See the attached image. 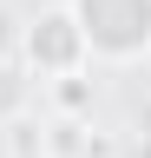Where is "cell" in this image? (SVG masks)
Wrapping results in <instances>:
<instances>
[{
	"instance_id": "4",
	"label": "cell",
	"mask_w": 151,
	"mask_h": 158,
	"mask_svg": "<svg viewBox=\"0 0 151 158\" xmlns=\"http://www.w3.org/2000/svg\"><path fill=\"white\" fill-rule=\"evenodd\" d=\"M0 145H7V158H46V125L40 118H13L0 132Z\"/></svg>"
},
{
	"instance_id": "2",
	"label": "cell",
	"mask_w": 151,
	"mask_h": 158,
	"mask_svg": "<svg viewBox=\"0 0 151 158\" xmlns=\"http://www.w3.org/2000/svg\"><path fill=\"white\" fill-rule=\"evenodd\" d=\"M20 59H26V73L40 79V86H53V79H79L92 66V53H85V33H79V20H72V7L59 0V7H40L33 20H20Z\"/></svg>"
},
{
	"instance_id": "1",
	"label": "cell",
	"mask_w": 151,
	"mask_h": 158,
	"mask_svg": "<svg viewBox=\"0 0 151 158\" xmlns=\"http://www.w3.org/2000/svg\"><path fill=\"white\" fill-rule=\"evenodd\" d=\"M85 33V53L105 66H131L151 53V0H66Z\"/></svg>"
},
{
	"instance_id": "5",
	"label": "cell",
	"mask_w": 151,
	"mask_h": 158,
	"mask_svg": "<svg viewBox=\"0 0 151 158\" xmlns=\"http://www.w3.org/2000/svg\"><path fill=\"white\" fill-rule=\"evenodd\" d=\"M13 40H20V20H13L7 7H0V46H13Z\"/></svg>"
},
{
	"instance_id": "3",
	"label": "cell",
	"mask_w": 151,
	"mask_h": 158,
	"mask_svg": "<svg viewBox=\"0 0 151 158\" xmlns=\"http://www.w3.org/2000/svg\"><path fill=\"white\" fill-rule=\"evenodd\" d=\"M92 152H99V138H92V118H79V112L46 118V158H92Z\"/></svg>"
}]
</instances>
